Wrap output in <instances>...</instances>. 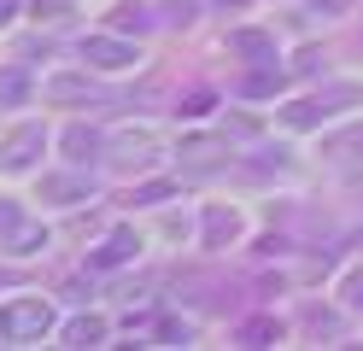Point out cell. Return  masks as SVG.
<instances>
[{
	"label": "cell",
	"mask_w": 363,
	"mask_h": 351,
	"mask_svg": "<svg viewBox=\"0 0 363 351\" xmlns=\"http://www.w3.org/2000/svg\"><path fill=\"white\" fill-rule=\"evenodd\" d=\"M41 328H48V304L41 299H18V304H6V311H0V334H41Z\"/></svg>",
	"instance_id": "1"
},
{
	"label": "cell",
	"mask_w": 363,
	"mask_h": 351,
	"mask_svg": "<svg viewBox=\"0 0 363 351\" xmlns=\"http://www.w3.org/2000/svg\"><path fill=\"white\" fill-rule=\"evenodd\" d=\"M82 53H94V65H106V70H123V65H135V59H141V53H135V47H123V41H88L82 47Z\"/></svg>",
	"instance_id": "2"
},
{
	"label": "cell",
	"mask_w": 363,
	"mask_h": 351,
	"mask_svg": "<svg viewBox=\"0 0 363 351\" xmlns=\"http://www.w3.org/2000/svg\"><path fill=\"white\" fill-rule=\"evenodd\" d=\"M30 147H41V129H24V135H12V140H6V152H0V164H6V170L30 164Z\"/></svg>",
	"instance_id": "3"
},
{
	"label": "cell",
	"mask_w": 363,
	"mask_h": 351,
	"mask_svg": "<svg viewBox=\"0 0 363 351\" xmlns=\"http://www.w3.org/2000/svg\"><path fill=\"white\" fill-rule=\"evenodd\" d=\"M65 334H71V345H100V334H106V322H100V316H77L71 328H65Z\"/></svg>",
	"instance_id": "4"
},
{
	"label": "cell",
	"mask_w": 363,
	"mask_h": 351,
	"mask_svg": "<svg viewBox=\"0 0 363 351\" xmlns=\"http://www.w3.org/2000/svg\"><path fill=\"white\" fill-rule=\"evenodd\" d=\"M0 94H6V100H18V94H24V77H18V70H6V77H0Z\"/></svg>",
	"instance_id": "5"
},
{
	"label": "cell",
	"mask_w": 363,
	"mask_h": 351,
	"mask_svg": "<svg viewBox=\"0 0 363 351\" xmlns=\"http://www.w3.org/2000/svg\"><path fill=\"white\" fill-rule=\"evenodd\" d=\"M6 18H12V0H0V23H6Z\"/></svg>",
	"instance_id": "6"
}]
</instances>
